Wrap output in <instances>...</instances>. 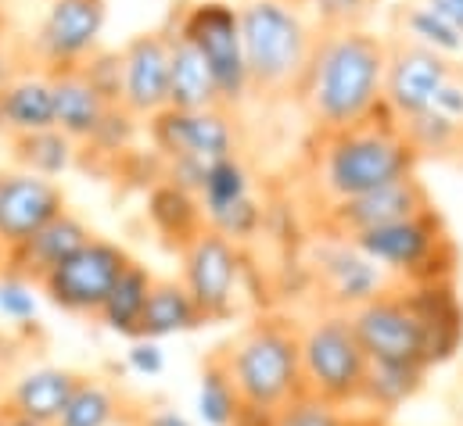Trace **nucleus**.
Listing matches in <instances>:
<instances>
[{
	"label": "nucleus",
	"mask_w": 463,
	"mask_h": 426,
	"mask_svg": "<svg viewBox=\"0 0 463 426\" xmlns=\"http://www.w3.org/2000/svg\"><path fill=\"white\" fill-rule=\"evenodd\" d=\"M388 36L370 29L320 32L295 105L317 133H338L373 118L384 107Z\"/></svg>",
	"instance_id": "nucleus-1"
},
{
	"label": "nucleus",
	"mask_w": 463,
	"mask_h": 426,
	"mask_svg": "<svg viewBox=\"0 0 463 426\" xmlns=\"http://www.w3.org/2000/svg\"><path fill=\"white\" fill-rule=\"evenodd\" d=\"M420 158L413 154L410 140L402 136L399 118L381 107L373 118L348 125L338 133H317L309 151V176L306 187L320 208L338 205L348 198L370 194L384 183L413 176Z\"/></svg>",
	"instance_id": "nucleus-2"
},
{
	"label": "nucleus",
	"mask_w": 463,
	"mask_h": 426,
	"mask_svg": "<svg viewBox=\"0 0 463 426\" xmlns=\"http://www.w3.org/2000/svg\"><path fill=\"white\" fill-rule=\"evenodd\" d=\"M237 11L251 94L295 97L320 40L313 14L298 0H244Z\"/></svg>",
	"instance_id": "nucleus-3"
},
{
	"label": "nucleus",
	"mask_w": 463,
	"mask_h": 426,
	"mask_svg": "<svg viewBox=\"0 0 463 426\" xmlns=\"http://www.w3.org/2000/svg\"><path fill=\"white\" fill-rule=\"evenodd\" d=\"M220 358L231 369L241 405L284 412L291 402H298L306 394L302 347H298L295 322L277 320V316L251 322L220 351Z\"/></svg>",
	"instance_id": "nucleus-4"
},
{
	"label": "nucleus",
	"mask_w": 463,
	"mask_h": 426,
	"mask_svg": "<svg viewBox=\"0 0 463 426\" xmlns=\"http://www.w3.org/2000/svg\"><path fill=\"white\" fill-rule=\"evenodd\" d=\"M298 347H302L306 394L338 409H359L370 358L355 337L352 316L331 309L317 312L313 320L298 326Z\"/></svg>",
	"instance_id": "nucleus-5"
},
{
	"label": "nucleus",
	"mask_w": 463,
	"mask_h": 426,
	"mask_svg": "<svg viewBox=\"0 0 463 426\" xmlns=\"http://www.w3.org/2000/svg\"><path fill=\"white\" fill-rule=\"evenodd\" d=\"M373 265H381L395 283H428V280H453L457 273V247L442 215L424 212L352 240Z\"/></svg>",
	"instance_id": "nucleus-6"
},
{
	"label": "nucleus",
	"mask_w": 463,
	"mask_h": 426,
	"mask_svg": "<svg viewBox=\"0 0 463 426\" xmlns=\"http://www.w3.org/2000/svg\"><path fill=\"white\" fill-rule=\"evenodd\" d=\"M184 36L209 65L220 107H241L251 97V79H248V61H244V43H241V11L231 0H194L180 14H173V29Z\"/></svg>",
	"instance_id": "nucleus-7"
},
{
	"label": "nucleus",
	"mask_w": 463,
	"mask_h": 426,
	"mask_svg": "<svg viewBox=\"0 0 463 426\" xmlns=\"http://www.w3.org/2000/svg\"><path fill=\"white\" fill-rule=\"evenodd\" d=\"M355 337L370 362H392V366H420L431 369L428 355V329L406 291V283H392L384 294L366 301L363 309L348 312Z\"/></svg>",
	"instance_id": "nucleus-8"
},
{
	"label": "nucleus",
	"mask_w": 463,
	"mask_h": 426,
	"mask_svg": "<svg viewBox=\"0 0 463 426\" xmlns=\"http://www.w3.org/2000/svg\"><path fill=\"white\" fill-rule=\"evenodd\" d=\"M129 265H133V258L126 247H118L105 236H94L87 247H80L69 262H61L40 283V294L65 316L98 320V312L105 309L109 294L116 291V283Z\"/></svg>",
	"instance_id": "nucleus-9"
},
{
	"label": "nucleus",
	"mask_w": 463,
	"mask_h": 426,
	"mask_svg": "<svg viewBox=\"0 0 463 426\" xmlns=\"http://www.w3.org/2000/svg\"><path fill=\"white\" fill-rule=\"evenodd\" d=\"M105 22L109 0H47L29 43V58L40 61L43 72L76 69L101 51Z\"/></svg>",
	"instance_id": "nucleus-10"
},
{
	"label": "nucleus",
	"mask_w": 463,
	"mask_h": 426,
	"mask_svg": "<svg viewBox=\"0 0 463 426\" xmlns=\"http://www.w3.org/2000/svg\"><path fill=\"white\" fill-rule=\"evenodd\" d=\"M244 255L241 247L213 233L209 226L180 251V283L209 322H223L237 312Z\"/></svg>",
	"instance_id": "nucleus-11"
},
{
	"label": "nucleus",
	"mask_w": 463,
	"mask_h": 426,
	"mask_svg": "<svg viewBox=\"0 0 463 426\" xmlns=\"http://www.w3.org/2000/svg\"><path fill=\"white\" fill-rule=\"evenodd\" d=\"M147 136L151 147L162 154V162L213 165L220 158L237 154V125L227 107H205V111L165 107L147 122Z\"/></svg>",
	"instance_id": "nucleus-12"
},
{
	"label": "nucleus",
	"mask_w": 463,
	"mask_h": 426,
	"mask_svg": "<svg viewBox=\"0 0 463 426\" xmlns=\"http://www.w3.org/2000/svg\"><path fill=\"white\" fill-rule=\"evenodd\" d=\"M435 208L431 201V190L424 187V180L413 172V176H402L395 183H384L370 194H359V198H348L338 205H327L317 215V226L324 236H342V240H355L363 233H373L381 226H392V222H402V218H413V215H424Z\"/></svg>",
	"instance_id": "nucleus-13"
},
{
	"label": "nucleus",
	"mask_w": 463,
	"mask_h": 426,
	"mask_svg": "<svg viewBox=\"0 0 463 426\" xmlns=\"http://www.w3.org/2000/svg\"><path fill=\"white\" fill-rule=\"evenodd\" d=\"M309 269L317 276V291L324 294V309H331V312H355L395 283L352 240L324 236V233L313 244Z\"/></svg>",
	"instance_id": "nucleus-14"
},
{
	"label": "nucleus",
	"mask_w": 463,
	"mask_h": 426,
	"mask_svg": "<svg viewBox=\"0 0 463 426\" xmlns=\"http://www.w3.org/2000/svg\"><path fill=\"white\" fill-rule=\"evenodd\" d=\"M457 58H446L406 36H388V72H384V107L402 122L435 105L442 83L453 76Z\"/></svg>",
	"instance_id": "nucleus-15"
},
{
	"label": "nucleus",
	"mask_w": 463,
	"mask_h": 426,
	"mask_svg": "<svg viewBox=\"0 0 463 426\" xmlns=\"http://www.w3.org/2000/svg\"><path fill=\"white\" fill-rule=\"evenodd\" d=\"M65 208V190L54 180L11 169L0 183V262L36 236L47 222H54Z\"/></svg>",
	"instance_id": "nucleus-16"
},
{
	"label": "nucleus",
	"mask_w": 463,
	"mask_h": 426,
	"mask_svg": "<svg viewBox=\"0 0 463 426\" xmlns=\"http://www.w3.org/2000/svg\"><path fill=\"white\" fill-rule=\"evenodd\" d=\"M122 107L151 122L169 107V36L140 32L122 51Z\"/></svg>",
	"instance_id": "nucleus-17"
},
{
	"label": "nucleus",
	"mask_w": 463,
	"mask_h": 426,
	"mask_svg": "<svg viewBox=\"0 0 463 426\" xmlns=\"http://www.w3.org/2000/svg\"><path fill=\"white\" fill-rule=\"evenodd\" d=\"M98 233L72 212H61L54 222H47L36 236H29L22 247H14L4 262H0V273L7 276H22L29 283H43L61 262H69L80 247H87Z\"/></svg>",
	"instance_id": "nucleus-18"
},
{
	"label": "nucleus",
	"mask_w": 463,
	"mask_h": 426,
	"mask_svg": "<svg viewBox=\"0 0 463 426\" xmlns=\"http://www.w3.org/2000/svg\"><path fill=\"white\" fill-rule=\"evenodd\" d=\"M80 380H83V373L65 369V366H33V369H25L11 380L7 394L0 398L4 412H14V416L33 420V423L54 426L61 420V412L69 409Z\"/></svg>",
	"instance_id": "nucleus-19"
},
{
	"label": "nucleus",
	"mask_w": 463,
	"mask_h": 426,
	"mask_svg": "<svg viewBox=\"0 0 463 426\" xmlns=\"http://www.w3.org/2000/svg\"><path fill=\"white\" fill-rule=\"evenodd\" d=\"M424 329H428V355L431 366L449 362L463 344V309L453 280H428V283H406Z\"/></svg>",
	"instance_id": "nucleus-20"
},
{
	"label": "nucleus",
	"mask_w": 463,
	"mask_h": 426,
	"mask_svg": "<svg viewBox=\"0 0 463 426\" xmlns=\"http://www.w3.org/2000/svg\"><path fill=\"white\" fill-rule=\"evenodd\" d=\"M51 87H54V125L72 136L76 144H90L109 115V105L94 83L87 79V72L76 65V69H58L51 72Z\"/></svg>",
	"instance_id": "nucleus-21"
},
{
	"label": "nucleus",
	"mask_w": 463,
	"mask_h": 426,
	"mask_svg": "<svg viewBox=\"0 0 463 426\" xmlns=\"http://www.w3.org/2000/svg\"><path fill=\"white\" fill-rule=\"evenodd\" d=\"M54 129V87L51 72H22L4 94H0V133L7 140Z\"/></svg>",
	"instance_id": "nucleus-22"
},
{
	"label": "nucleus",
	"mask_w": 463,
	"mask_h": 426,
	"mask_svg": "<svg viewBox=\"0 0 463 426\" xmlns=\"http://www.w3.org/2000/svg\"><path fill=\"white\" fill-rule=\"evenodd\" d=\"M169 36V107L176 111H205L220 107L216 79L205 65V58L176 32L162 29Z\"/></svg>",
	"instance_id": "nucleus-23"
},
{
	"label": "nucleus",
	"mask_w": 463,
	"mask_h": 426,
	"mask_svg": "<svg viewBox=\"0 0 463 426\" xmlns=\"http://www.w3.org/2000/svg\"><path fill=\"white\" fill-rule=\"evenodd\" d=\"M202 326H209V320L202 316V309L194 305V298L180 280H155L144 320H140V337L162 344L165 337H184Z\"/></svg>",
	"instance_id": "nucleus-24"
},
{
	"label": "nucleus",
	"mask_w": 463,
	"mask_h": 426,
	"mask_svg": "<svg viewBox=\"0 0 463 426\" xmlns=\"http://www.w3.org/2000/svg\"><path fill=\"white\" fill-rule=\"evenodd\" d=\"M147 222L155 226V233L173 244V247H187L202 229H205V212L198 194L180 190L176 183H158L147 190Z\"/></svg>",
	"instance_id": "nucleus-25"
},
{
	"label": "nucleus",
	"mask_w": 463,
	"mask_h": 426,
	"mask_svg": "<svg viewBox=\"0 0 463 426\" xmlns=\"http://www.w3.org/2000/svg\"><path fill=\"white\" fill-rule=\"evenodd\" d=\"M133 416L137 412L129 409L126 394L116 384H109L105 376H83L69 409L61 412V420L54 426H122Z\"/></svg>",
	"instance_id": "nucleus-26"
},
{
	"label": "nucleus",
	"mask_w": 463,
	"mask_h": 426,
	"mask_svg": "<svg viewBox=\"0 0 463 426\" xmlns=\"http://www.w3.org/2000/svg\"><path fill=\"white\" fill-rule=\"evenodd\" d=\"M151 287H155V276L147 265L133 262L122 280L116 283V291L109 294L105 309L98 312V322L116 333V337H129L137 340L140 337V320H144V309H147V298H151Z\"/></svg>",
	"instance_id": "nucleus-27"
},
{
	"label": "nucleus",
	"mask_w": 463,
	"mask_h": 426,
	"mask_svg": "<svg viewBox=\"0 0 463 426\" xmlns=\"http://www.w3.org/2000/svg\"><path fill=\"white\" fill-rule=\"evenodd\" d=\"M424 380H428V369H420V366L370 362L359 409H366L370 416H388V412L402 409L410 398H417V391L424 387Z\"/></svg>",
	"instance_id": "nucleus-28"
},
{
	"label": "nucleus",
	"mask_w": 463,
	"mask_h": 426,
	"mask_svg": "<svg viewBox=\"0 0 463 426\" xmlns=\"http://www.w3.org/2000/svg\"><path fill=\"white\" fill-rule=\"evenodd\" d=\"M11 158H14V165L22 172H33V176H43V180H58L61 172H69L76 165L80 144L54 125V129L11 140Z\"/></svg>",
	"instance_id": "nucleus-29"
},
{
	"label": "nucleus",
	"mask_w": 463,
	"mask_h": 426,
	"mask_svg": "<svg viewBox=\"0 0 463 426\" xmlns=\"http://www.w3.org/2000/svg\"><path fill=\"white\" fill-rule=\"evenodd\" d=\"M194 412L205 426H233L241 412V394L233 387L227 362L216 355L205 358L202 376H198V394H194Z\"/></svg>",
	"instance_id": "nucleus-30"
},
{
	"label": "nucleus",
	"mask_w": 463,
	"mask_h": 426,
	"mask_svg": "<svg viewBox=\"0 0 463 426\" xmlns=\"http://www.w3.org/2000/svg\"><path fill=\"white\" fill-rule=\"evenodd\" d=\"M248 198H255V194H251V172L241 162V154L220 158V162H213L205 169V180H202V190H198V201H202L205 218L227 212V208L248 201Z\"/></svg>",
	"instance_id": "nucleus-31"
},
{
	"label": "nucleus",
	"mask_w": 463,
	"mask_h": 426,
	"mask_svg": "<svg viewBox=\"0 0 463 426\" xmlns=\"http://www.w3.org/2000/svg\"><path fill=\"white\" fill-rule=\"evenodd\" d=\"M399 125H402V136L410 140V147H413V154L420 162H446L449 165V158L457 151V140H460V125L453 118H446L435 107H428L420 115L402 118Z\"/></svg>",
	"instance_id": "nucleus-32"
},
{
	"label": "nucleus",
	"mask_w": 463,
	"mask_h": 426,
	"mask_svg": "<svg viewBox=\"0 0 463 426\" xmlns=\"http://www.w3.org/2000/svg\"><path fill=\"white\" fill-rule=\"evenodd\" d=\"M395 22H399V32H395V36H406V40H413V43H424V47L446 54V58H453V54L463 51L460 29L449 25L442 14H435L424 0H420V4H406V7L395 14Z\"/></svg>",
	"instance_id": "nucleus-33"
},
{
	"label": "nucleus",
	"mask_w": 463,
	"mask_h": 426,
	"mask_svg": "<svg viewBox=\"0 0 463 426\" xmlns=\"http://www.w3.org/2000/svg\"><path fill=\"white\" fill-rule=\"evenodd\" d=\"M137 136H140V118L133 111H126L122 105H116L109 107V115H105L98 136L87 144V151H94L98 158H112L118 165V158H126L133 151Z\"/></svg>",
	"instance_id": "nucleus-34"
},
{
	"label": "nucleus",
	"mask_w": 463,
	"mask_h": 426,
	"mask_svg": "<svg viewBox=\"0 0 463 426\" xmlns=\"http://www.w3.org/2000/svg\"><path fill=\"white\" fill-rule=\"evenodd\" d=\"M377 0H306V11L313 14L320 32H345L366 29V18L373 14Z\"/></svg>",
	"instance_id": "nucleus-35"
},
{
	"label": "nucleus",
	"mask_w": 463,
	"mask_h": 426,
	"mask_svg": "<svg viewBox=\"0 0 463 426\" xmlns=\"http://www.w3.org/2000/svg\"><path fill=\"white\" fill-rule=\"evenodd\" d=\"M0 316L14 326H29L40 316V287L22 276H0Z\"/></svg>",
	"instance_id": "nucleus-36"
},
{
	"label": "nucleus",
	"mask_w": 463,
	"mask_h": 426,
	"mask_svg": "<svg viewBox=\"0 0 463 426\" xmlns=\"http://www.w3.org/2000/svg\"><path fill=\"white\" fill-rule=\"evenodd\" d=\"M205 226H209L213 233L227 236V240H233V244L241 247V244H248V240H255V236H259V229H262V205H259L255 198H248V201L233 205V208H227V212L205 218Z\"/></svg>",
	"instance_id": "nucleus-37"
},
{
	"label": "nucleus",
	"mask_w": 463,
	"mask_h": 426,
	"mask_svg": "<svg viewBox=\"0 0 463 426\" xmlns=\"http://www.w3.org/2000/svg\"><path fill=\"white\" fill-rule=\"evenodd\" d=\"M352 416H355L352 409H338V405H327V402H320V398L302 394L298 402H291V405L280 412L277 426H348Z\"/></svg>",
	"instance_id": "nucleus-38"
},
{
	"label": "nucleus",
	"mask_w": 463,
	"mask_h": 426,
	"mask_svg": "<svg viewBox=\"0 0 463 426\" xmlns=\"http://www.w3.org/2000/svg\"><path fill=\"white\" fill-rule=\"evenodd\" d=\"M80 69L87 72V79L109 105H122V54L118 51H98Z\"/></svg>",
	"instance_id": "nucleus-39"
},
{
	"label": "nucleus",
	"mask_w": 463,
	"mask_h": 426,
	"mask_svg": "<svg viewBox=\"0 0 463 426\" xmlns=\"http://www.w3.org/2000/svg\"><path fill=\"white\" fill-rule=\"evenodd\" d=\"M126 369L137 373V376H158L165 369V351L158 340H147V337H137L126 351Z\"/></svg>",
	"instance_id": "nucleus-40"
},
{
	"label": "nucleus",
	"mask_w": 463,
	"mask_h": 426,
	"mask_svg": "<svg viewBox=\"0 0 463 426\" xmlns=\"http://www.w3.org/2000/svg\"><path fill=\"white\" fill-rule=\"evenodd\" d=\"M435 111L439 115H446V118H453L457 125H463V65L457 61V69H453V76L442 83V90H439V97H435Z\"/></svg>",
	"instance_id": "nucleus-41"
},
{
	"label": "nucleus",
	"mask_w": 463,
	"mask_h": 426,
	"mask_svg": "<svg viewBox=\"0 0 463 426\" xmlns=\"http://www.w3.org/2000/svg\"><path fill=\"white\" fill-rule=\"evenodd\" d=\"M133 426H194L187 412L173 409V405H151L144 412L133 416Z\"/></svg>",
	"instance_id": "nucleus-42"
},
{
	"label": "nucleus",
	"mask_w": 463,
	"mask_h": 426,
	"mask_svg": "<svg viewBox=\"0 0 463 426\" xmlns=\"http://www.w3.org/2000/svg\"><path fill=\"white\" fill-rule=\"evenodd\" d=\"M280 412H266V409H255V405H241L233 426H277Z\"/></svg>",
	"instance_id": "nucleus-43"
},
{
	"label": "nucleus",
	"mask_w": 463,
	"mask_h": 426,
	"mask_svg": "<svg viewBox=\"0 0 463 426\" xmlns=\"http://www.w3.org/2000/svg\"><path fill=\"white\" fill-rule=\"evenodd\" d=\"M424 4H428L435 14H442L449 25H457V29L463 32V0H424Z\"/></svg>",
	"instance_id": "nucleus-44"
},
{
	"label": "nucleus",
	"mask_w": 463,
	"mask_h": 426,
	"mask_svg": "<svg viewBox=\"0 0 463 426\" xmlns=\"http://www.w3.org/2000/svg\"><path fill=\"white\" fill-rule=\"evenodd\" d=\"M0 426H43V423H33V420H22V416L0 409Z\"/></svg>",
	"instance_id": "nucleus-45"
},
{
	"label": "nucleus",
	"mask_w": 463,
	"mask_h": 426,
	"mask_svg": "<svg viewBox=\"0 0 463 426\" xmlns=\"http://www.w3.org/2000/svg\"><path fill=\"white\" fill-rule=\"evenodd\" d=\"M449 165H453V169H460V172H463V125H460V140H457V151H453Z\"/></svg>",
	"instance_id": "nucleus-46"
},
{
	"label": "nucleus",
	"mask_w": 463,
	"mask_h": 426,
	"mask_svg": "<svg viewBox=\"0 0 463 426\" xmlns=\"http://www.w3.org/2000/svg\"><path fill=\"white\" fill-rule=\"evenodd\" d=\"M0 183H4V169H0Z\"/></svg>",
	"instance_id": "nucleus-47"
},
{
	"label": "nucleus",
	"mask_w": 463,
	"mask_h": 426,
	"mask_svg": "<svg viewBox=\"0 0 463 426\" xmlns=\"http://www.w3.org/2000/svg\"><path fill=\"white\" fill-rule=\"evenodd\" d=\"M298 4H306V0H298Z\"/></svg>",
	"instance_id": "nucleus-48"
}]
</instances>
